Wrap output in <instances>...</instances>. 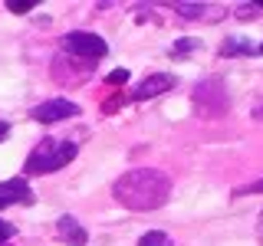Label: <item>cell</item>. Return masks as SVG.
<instances>
[{"label":"cell","mask_w":263,"mask_h":246,"mask_svg":"<svg viewBox=\"0 0 263 246\" xmlns=\"http://www.w3.org/2000/svg\"><path fill=\"white\" fill-rule=\"evenodd\" d=\"M112 197L128 210L148 213V210H158V207L168 203L171 180L158 168H135V171H125V174L112 184Z\"/></svg>","instance_id":"cell-1"},{"label":"cell","mask_w":263,"mask_h":246,"mask_svg":"<svg viewBox=\"0 0 263 246\" xmlns=\"http://www.w3.org/2000/svg\"><path fill=\"white\" fill-rule=\"evenodd\" d=\"M79 154V148L72 141H56V138H43L36 148L30 151L27 164H23V171L27 174H53V171L66 168L72 158Z\"/></svg>","instance_id":"cell-2"},{"label":"cell","mask_w":263,"mask_h":246,"mask_svg":"<svg viewBox=\"0 0 263 246\" xmlns=\"http://www.w3.org/2000/svg\"><path fill=\"white\" fill-rule=\"evenodd\" d=\"M191 102H194V112L201 115V118H224L230 112L227 86H224V79H217V76H208V79L197 82L191 89Z\"/></svg>","instance_id":"cell-3"},{"label":"cell","mask_w":263,"mask_h":246,"mask_svg":"<svg viewBox=\"0 0 263 246\" xmlns=\"http://www.w3.org/2000/svg\"><path fill=\"white\" fill-rule=\"evenodd\" d=\"M63 46H66V53H69L76 63H82V66H96L99 59L109 56V43H105L102 36H96V33H86V30L66 33Z\"/></svg>","instance_id":"cell-4"},{"label":"cell","mask_w":263,"mask_h":246,"mask_svg":"<svg viewBox=\"0 0 263 246\" xmlns=\"http://www.w3.org/2000/svg\"><path fill=\"white\" fill-rule=\"evenodd\" d=\"M178 86V79L171 76V72H152V76H145V82H138L135 89H132V102H148V98H158L164 92H171V89Z\"/></svg>","instance_id":"cell-5"},{"label":"cell","mask_w":263,"mask_h":246,"mask_svg":"<svg viewBox=\"0 0 263 246\" xmlns=\"http://www.w3.org/2000/svg\"><path fill=\"white\" fill-rule=\"evenodd\" d=\"M30 115L36 121H43V125H53V121H63V118L79 115V105L69 102V98H46V102L36 105V109H30Z\"/></svg>","instance_id":"cell-6"},{"label":"cell","mask_w":263,"mask_h":246,"mask_svg":"<svg viewBox=\"0 0 263 246\" xmlns=\"http://www.w3.org/2000/svg\"><path fill=\"white\" fill-rule=\"evenodd\" d=\"M13 203H33V194H30V187H27L23 177L0 180V210L13 207Z\"/></svg>","instance_id":"cell-7"},{"label":"cell","mask_w":263,"mask_h":246,"mask_svg":"<svg viewBox=\"0 0 263 246\" xmlns=\"http://www.w3.org/2000/svg\"><path fill=\"white\" fill-rule=\"evenodd\" d=\"M56 230H60L63 243H69V246H86V240H89L86 227H82L79 220L72 217V213H63V217L56 220Z\"/></svg>","instance_id":"cell-8"},{"label":"cell","mask_w":263,"mask_h":246,"mask_svg":"<svg viewBox=\"0 0 263 246\" xmlns=\"http://www.w3.org/2000/svg\"><path fill=\"white\" fill-rule=\"evenodd\" d=\"M171 7H175V13L184 16V20H201V16L217 20V16H224L220 7H208V4H197V0H181V4H171Z\"/></svg>","instance_id":"cell-9"},{"label":"cell","mask_w":263,"mask_h":246,"mask_svg":"<svg viewBox=\"0 0 263 246\" xmlns=\"http://www.w3.org/2000/svg\"><path fill=\"white\" fill-rule=\"evenodd\" d=\"M257 53V46L250 43V39H243V36H227L224 43H220V56L224 59H234V56H253Z\"/></svg>","instance_id":"cell-10"},{"label":"cell","mask_w":263,"mask_h":246,"mask_svg":"<svg viewBox=\"0 0 263 246\" xmlns=\"http://www.w3.org/2000/svg\"><path fill=\"white\" fill-rule=\"evenodd\" d=\"M191 53H201V39L194 36H181L171 43V59H187Z\"/></svg>","instance_id":"cell-11"},{"label":"cell","mask_w":263,"mask_h":246,"mask_svg":"<svg viewBox=\"0 0 263 246\" xmlns=\"http://www.w3.org/2000/svg\"><path fill=\"white\" fill-rule=\"evenodd\" d=\"M138 246H175V240L168 233H161V230H148L142 240H138Z\"/></svg>","instance_id":"cell-12"},{"label":"cell","mask_w":263,"mask_h":246,"mask_svg":"<svg viewBox=\"0 0 263 246\" xmlns=\"http://www.w3.org/2000/svg\"><path fill=\"white\" fill-rule=\"evenodd\" d=\"M128 76H132V72H128V69H112V72H109V76H105V86H112V89H119V86H125V82H128Z\"/></svg>","instance_id":"cell-13"},{"label":"cell","mask_w":263,"mask_h":246,"mask_svg":"<svg viewBox=\"0 0 263 246\" xmlns=\"http://www.w3.org/2000/svg\"><path fill=\"white\" fill-rule=\"evenodd\" d=\"M125 102H128V95H112V98H105V102H102V112L112 115V112H119Z\"/></svg>","instance_id":"cell-14"},{"label":"cell","mask_w":263,"mask_h":246,"mask_svg":"<svg viewBox=\"0 0 263 246\" xmlns=\"http://www.w3.org/2000/svg\"><path fill=\"white\" fill-rule=\"evenodd\" d=\"M33 4H36V0H7V10L10 13H30Z\"/></svg>","instance_id":"cell-15"},{"label":"cell","mask_w":263,"mask_h":246,"mask_svg":"<svg viewBox=\"0 0 263 246\" xmlns=\"http://www.w3.org/2000/svg\"><path fill=\"white\" fill-rule=\"evenodd\" d=\"M260 10H257V4H243V7H237V10H234V16H237V20H253V16H257Z\"/></svg>","instance_id":"cell-16"},{"label":"cell","mask_w":263,"mask_h":246,"mask_svg":"<svg viewBox=\"0 0 263 246\" xmlns=\"http://www.w3.org/2000/svg\"><path fill=\"white\" fill-rule=\"evenodd\" d=\"M234 194H237V197H243V194H263V177H260V180H253V184H243V187H237Z\"/></svg>","instance_id":"cell-17"},{"label":"cell","mask_w":263,"mask_h":246,"mask_svg":"<svg viewBox=\"0 0 263 246\" xmlns=\"http://www.w3.org/2000/svg\"><path fill=\"white\" fill-rule=\"evenodd\" d=\"M13 233H16V227L7 223V220H0V246H7V240H13Z\"/></svg>","instance_id":"cell-18"},{"label":"cell","mask_w":263,"mask_h":246,"mask_svg":"<svg viewBox=\"0 0 263 246\" xmlns=\"http://www.w3.org/2000/svg\"><path fill=\"white\" fill-rule=\"evenodd\" d=\"M250 118H257L260 125H263V98H257V102H253V109H250Z\"/></svg>","instance_id":"cell-19"},{"label":"cell","mask_w":263,"mask_h":246,"mask_svg":"<svg viewBox=\"0 0 263 246\" xmlns=\"http://www.w3.org/2000/svg\"><path fill=\"white\" fill-rule=\"evenodd\" d=\"M7 135H10V125H7V121H0V141H4Z\"/></svg>","instance_id":"cell-20"},{"label":"cell","mask_w":263,"mask_h":246,"mask_svg":"<svg viewBox=\"0 0 263 246\" xmlns=\"http://www.w3.org/2000/svg\"><path fill=\"white\" fill-rule=\"evenodd\" d=\"M253 4H257V10H263V0H253Z\"/></svg>","instance_id":"cell-21"},{"label":"cell","mask_w":263,"mask_h":246,"mask_svg":"<svg viewBox=\"0 0 263 246\" xmlns=\"http://www.w3.org/2000/svg\"><path fill=\"white\" fill-rule=\"evenodd\" d=\"M257 53H260V56H263V43H260V46H257Z\"/></svg>","instance_id":"cell-22"}]
</instances>
